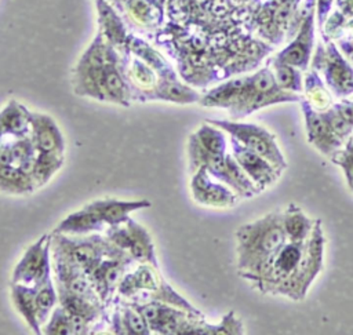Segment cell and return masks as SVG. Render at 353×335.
<instances>
[{
	"instance_id": "5bb4252c",
	"label": "cell",
	"mask_w": 353,
	"mask_h": 335,
	"mask_svg": "<svg viewBox=\"0 0 353 335\" xmlns=\"http://www.w3.org/2000/svg\"><path fill=\"white\" fill-rule=\"evenodd\" d=\"M28 119L30 124V136L37 152L63 154L65 141L54 119L47 114L29 110Z\"/></svg>"
},
{
	"instance_id": "9a60e30c",
	"label": "cell",
	"mask_w": 353,
	"mask_h": 335,
	"mask_svg": "<svg viewBox=\"0 0 353 335\" xmlns=\"http://www.w3.org/2000/svg\"><path fill=\"white\" fill-rule=\"evenodd\" d=\"M106 225L99 218L91 203L76 210L65 216L52 230L54 233H63L69 236H85L106 230Z\"/></svg>"
},
{
	"instance_id": "cb8c5ba5",
	"label": "cell",
	"mask_w": 353,
	"mask_h": 335,
	"mask_svg": "<svg viewBox=\"0 0 353 335\" xmlns=\"http://www.w3.org/2000/svg\"><path fill=\"white\" fill-rule=\"evenodd\" d=\"M269 66L272 68L276 83L280 85V88L294 94H301L303 91V80H302L301 69L292 65L276 62L273 59L269 61Z\"/></svg>"
},
{
	"instance_id": "d4e9b609",
	"label": "cell",
	"mask_w": 353,
	"mask_h": 335,
	"mask_svg": "<svg viewBox=\"0 0 353 335\" xmlns=\"http://www.w3.org/2000/svg\"><path fill=\"white\" fill-rule=\"evenodd\" d=\"M193 134L205 150L219 154L228 153V139L219 127L205 121Z\"/></svg>"
},
{
	"instance_id": "277c9868",
	"label": "cell",
	"mask_w": 353,
	"mask_h": 335,
	"mask_svg": "<svg viewBox=\"0 0 353 335\" xmlns=\"http://www.w3.org/2000/svg\"><path fill=\"white\" fill-rule=\"evenodd\" d=\"M51 247L81 267L87 276L103 258L121 251V248L113 244L106 236H101L98 233L69 236L51 232Z\"/></svg>"
},
{
	"instance_id": "ffe728a7",
	"label": "cell",
	"mask_w": 353,
	"mask_h": 335,
	"mask_svg": "<svg viewBox=\"0 0 353 335\" xmlns=\"http://www.w3.org/2000/svg\"><path fill=\"white\" fill-rule=\"evenodd\" d=\"M36 189L29 171L17 165H0V190L7 194L23 196Z\"/></svg>"
},
{
	"instance_id": "44dd1931",
	"label": "cell",
	"mask_w": 353,
	"mask_h": 335,
	"mask_svg": "<svg viewBox=\"0 0 353 335\" xmlns=\"http://www.w3.org/2000/svg\"><path fill=\"white\" fill-rule=\"evenodd\" d=\"M303 91L305 99L319 112L330 109L334 102V94L330 91L327 84L323 83L317 70L310 69L303 79Z\"/></svg>"
},
{
	"instance_id": "8fae6325",
	"label": "cell",
	"mask_w": 353,
	"mask_h": 335,
	"mask_svg": "<svg viewBox=\"0 0 353 335\" xmlns=\"http://www.w3.org/2000/svg\"><path fill=\"white\" fill-rule=\"evenodd\" d=\"M299 103L303 114L307 142L323 156L331 157L345 143L334 134L325 110H316L303 97L301 98Z\"/></svg>"
},
{
	"instance_id": "4fadbf2b",
	"label": "cell",
	"mask_w": 353,
	"mask_h": 335,
	"mask_svg": "<svg viewBox=\"0 0 353 335\" xmlns=\"http://www.w3.org/2000/svg\"><path fill=\"white\" fill-rule=\"evenodd\" d=\"M314 43V8L313 6L306 12L296 34L291 43L283 48L272 59L276 62L292 65L301 70H306L309 66L312 48Z\"/></svg>"
},
{
	"instance_id": "4316f807",
	"label": "cell",
	"mask_w": 353,
	"mask_h": 335,
	"mask_svg": "<svg viewBox=\"0 0 353 335\" xmlns=\"http://www.w3.org/2000/svg\"><path fill=\"white\" fill-rule=\"evenodd\" d=\"M10 145H11L14 165L30 172L32 164L37 156V149L33 143L30 134L21 138L11 139Z\"/></svg>"
},
{
	"instance_id": "d6986e66",
	"label": "cell",
	"mask_w": 353,
	"mask_h": 335,
	"mask_svg": "<svg viewBox=\"0 0 353 335\" xmlns=\"http://www.w3.org/2000/svg\"><path fill=\"white\" fill-rule=\"evenodd\" d=\"M102 101H109L121 106H127L130 102V92L127 84L119 70L116 69L113 58L106 63L101 79Z\"/></svg>"
},
{
	"instance_id": "f1b7e54d",
	"label": "cell",
	"mask_w": 353,
	"mask_h": 335,
	"mask_svg": "<svg viewBox=\"0 0 353 335\" xmlns=\"http://www.w3.org/2000/svg\"><path fill=\"white\" fill-rule=\"evenodd\" d=\"M325 113L328 116V120H330L334 134L345 143L347 141V138L353 134V127L343 119V116L338 112L335 105H332L330 109H327Z\"/></svg>"
},
{
	"instance_id": "7a4b0ae2",
	"label": "cell",
	"mask_w": 353,
	"mask_h": 335,
	"mask_svg": "<svg viewBox=\"0 0 353 335\" xmlns=\"http://www.w3.org/2000/svg\"><path fill=\"white\" fill-rule=\"evenodd\" d=\"M287 241L283 229V211H272L236 230L237 272L252 281L269 265L277 250Z\"/></svg>"
},
{
	"instance_id": "52a82bcc",
	"label": "cell",
	"mask_w": 353,
	"mask_h": 335,
	"mask_svg": "<svg viewBox=\"0 0 353 335\" xmlns=\"http://www.w3.org/2000/svg\"><path fill=\"white\" fill-rule=\"evenodd\" d=\"M51 233L41 234L32 243L15 265L11 283L37 287L51 278Z\"/></svg>"
},
{
	"instance_id": "9c48e42d",
	"label": "cell",
	"mask_w": 353,
	"mask_h": 335,
	"mask_svg": "<svg viewBox=\"0 0 353 335\" xmlns=\"http://www.w3.org/2000/svg\"><path fill=\"white\" fill-rule=\"evenodd\" d=\"M134 263V258L121 250L114 255L103 258L88 274L94 288L105 305L113 302L121 278Z\"/></svg>"
},
{
	"instance_id": "f546056e",
	"label": "cell",
	"mask_w": 353,
	"mask_h": 335,
	"mask_svg": "<svg viewBox=\"0 0 353 335\" xmlns=\"http://www.w3.org/2000/svg\"><path fill=\"white\" fill-rule=\"evenodd\" d=\"M130 74L134 80L138 81V84L145 85V88H153L152 85L154 84V74L146 65L141 63L139 61H135L132 63Z\"/></svg>"
},
{
	"instance_id": "1f68e13d",
	"label": "cell",
	"mask_w": 353,
	"mask_h": 335,
	"mask_svg": "<svg viewBox=\"0 0 353 335\" xmlns=\"http://www.w3.org/2000/svg\"><path fill=\"white\" fill-rule=\"evenodd\" d=\"M338 47H339V51L343 54V57L353 66V39H347V37L338 39Z\"/></svg>"
},
{
	"instance_id": "ba28073f",
	"label": "cell",
	"mask_w": 353,
	"mask_h": 335,
	"mask_svg": "<svg viewBox=\"0 0 353 335\" xmlns=\"http://www.w3.org/2000/svg\"><path fill=\"white\" fill-rule=\"evenodd\" d=\"M105 236L132 256L135 262L150 263L154 267H159L154 244L149 232L132 218H128L117 226L108 227L105 230Z\"/></svg>"
},
{
	"instance_id": "603a6c76",
	"label": "cell",
	"mask_w": 353,
	"mask_h": 335,
	"mask_svg": "<svg viewBox=\"0 0 353 335\" xmlns=\"http://www.w3.org/2000/svg\"><path fill=\"white\" fill-rule=\"evenodd\" d=\"M62 164L63 154L37 152V156L30 168V175L33 178L36 187H43L62 167Z\"/></svg>"
},
{
	"instance_id": "6da1fadb",
	"label": "cell",
	"mask_w": 353,
	"mask_h": 335,
	"mask_svg": "<svg viewBox=\"0 0 353 335\" xmlns=\"http://www.w3.org/2000/svg\"><path fill=\"white\" fill-rule=\"evenodd\" d=\"M324 244L321 221L316 219L313 232L306 241L287 240L265 270L250 283L262 294L281 295L292 301L305 299L312 283L323 269Z\"/></svg>"
},
{
	"instance_id": "7402d4cb",
	"label": "cell",
	"mask_w": 353,
	"mask_h": 335,
	"mask_svg": "<svg viewBox=\"0 0 353 335\" xmlns=\"http://www.w3.org/2000/svg\"><path fill=\"white\" fill-rule=\"evenodd\" d=\"M143 98L146 99H163V101H170V102H176V103H193L200 101V95L189 88L182 85L181 83L175 80H165L157 87H154L150 92H148Z\"/></svg>"
},
{
	"instance_id": "83f0119b",
	"label": "cell",
	"mask_w": 353,
	"mask_h": 335,
	"mask_svg": "<svg viewBox=\"0 0 353 335\" xmlns=\"http://www.w3.org/2000/svg\"><path fill=\"white\" fill-rule=\"evenodd\" d=\"M46 335H72L69 312L63 306H55L48 320L41 327Z\"/></svg>"
},
{
	"instance_id": "30bf717a",
	"label": "cell",
	"mask_w": 353,
	"mask_h": 335,
	"mask_svg": "<svg viewBox=\"0 0 353 335\" xmlns=\"http://www.w3.org/2000/svg\"><path fill=\"white\" fill-rule=\"evenodd\" d=\"M190 175V193L197 204L214 208H232L237 204V193L215 179L204 167H200Z\"/></svg>"
},
{
	"instance_id": "2e32d148",
	"label": "cell",
	"mask_w": 353,
	"mask_h": 335,
	"mask_svg": "<svg viewBox=\"0 0 353 335\" xmlns=\"http://www.w3.org/2000/svg\"><path fill=\"white\" fill-rule=\"evenodd\" d=\"M94 210L98 212L99 218L103 221L106 227L117 226L125 222L130 218V214L150 207V201L141 199V200H119L113 197L97 199L90 201Z\"/></svg>"
},
{
	"instance_id": "4dcf8cb0",
	"label": "cell",
	"mask_w": 353,
	"mask_h": 335,
	"mask_svg": "<svg viewBox=\"0 0 353 335\" xmlns=\"http://www.w3.org/2000/svg\"><path fill=\"white\" fill-rule=\"evenodd\" d=\"M335 108L338 109V112L343 116V119L353 127V99H341L339 102L334 103Z\"/></svg>"
},
{
	"instance_id": "e0dca14e",
	"label": "cell",
	"mask_w": 353,
	"mask_h": 335,
	"mask_svg": "<svg viewBox=\"0 0 353 335\" xmlns=\"http://www.w3.org/2000/svg\"><path fill=\"white\" fill-rule=\"evenodd\" d=\"M36 287L25 285L21 283H11L10 292L11 299L18 310V313L22 316L25 323L29 325V328L36 334H43L41 324L37 317V302H36Z\"/></svg>"
},
{
	"instance_id": "3957f363",
	"label": "cell",
	"mask_w": 353,
	"mask_h": 335,
	"mask_svg": "<svg viewBox=\"0 0 353 335\" xmlns=\"http://www.w3.org/2000/svg\"><path fill=\"white\" fill-rule=\"evenodd\" d=\"M299 94L288 92L276 83L272 68L268 65L261 68L254 74L245 76L244 85L239 95L236 105L229 110L232 120H240L256 110L266 106L285 103V102H299Z\"/></svg>"
},
{
	"instance_id": "ac0fdd59",
	"label": "cell",
	"mask_w": 353,
	"mask_h": 335,
	"mask_svg": "<svg viewBox=\"0 0 353 335\" xmlns=\"http://www.w3.org/2000/svg\"><path fill=\"white\" fill-rule=\"evenodd\" d=\"M316 219H310L305 215L299 205L291 203L283 210V229L285 238L294 243L306 241L314 227Z\"/></svg>"
},
{
	"instance_id": "8992f818",
	"label": "cell",
	"mask_w": 353,
	"mask_h": 335,
	"mask_svg": "<svg viewBox=\"0 0 353 335\" xmlns=\"http://www.w3.org/2000/svg\"><path fill=\"white\" fill-rule=\"evenodd\" d=\"M312 69L323 74L334 97L343 99L353 95V66L331 40L317 44Z\"/></svg>"
},
{
	"instance_id": "7c38bea8",
	"label": "cell",
	"mask_w": 353,
	"mask_h": 335,
	"mask_svg": "<svg viewBox=\"0 0 353 335\" xmlns=\"http://www.w3.org/2000/svg\"><path fill=\"white\" fill-rule=\"evenodd\" d=\"M229 146L232 156L236 159L248 178L255 183L259 192L272 186L279 179L281 172L265 157L245 148L232 136L229 138Z\"/></svg>"
},
{
	"instance_id": "5b68a950",
	"label": "cell",
	"mask_w": 353,
	"mask_h": 335,
	"mask_svg": "<svg viewBox=\"0 0 353 335\" xmlns=\"http://www.w3.org/2000/svg\"><path fill=\"white\" fill-rule=\"evenodd\" d=\"M205 121L219 127L222 131L229 134V136L237 139L245 148L265 157L280 172H283L287 168L288 164L281 149L279 148L276 135L270 132L268 128L254 123H244L239 120L205 119Z\"/></svg>"
},
{
	"instance_id": "484cf974",
	"label": "cell",
	"mask_w": 353,
	"mask_h": 335,
	"mask_svg": "<svg viewBox=\"0 0 353 335\" xmlns=\"http://www.w3.org/2000/svg\"><path fill=\"white\" fill-rule=\"evenodd\" d=\"M36 302H37V317L43 327V324L48 320L57 303H59L57 287L52 283V278L36 287Z\"/></svg>"
}]
</instances>
